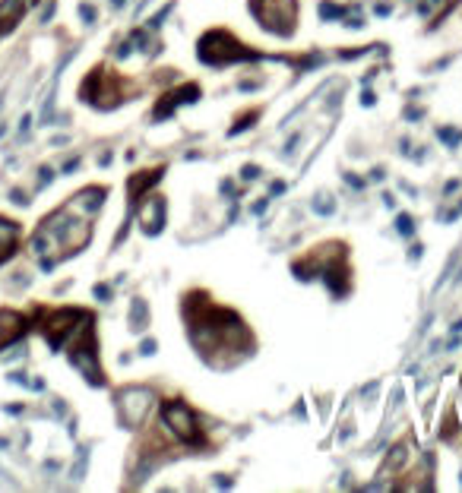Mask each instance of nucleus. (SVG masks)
<instances>
[{"label":"nucleus","instance_id":"f257e3e1","mask_svg":"<svg viewBox=\"0 0 462 493\" xmlns=\"http://www.w3.org/2000/svg\"><path fill=\"white\" fill-rule=\"evenodd\" d=\"M133 92H136V86H133L130 79H124L120 73L105 70V67H95L92 73L86 76V82L79 86V98L95 105V107H114V105L130 98Z\"/></svg>","mask_w":462,"mask_h":493},{"label":"nucleus","instance_id":"f03ea898","mask_svg":"<svg viewBox=\"0 0 462 493\" xmlns=\"http://www.w3.org/2000/svg\"><path fill=\"white\" fill-rule=\"evenodd\" d=\"M162 427L171 433L174 442H184V446H193V449H203L209 446V436L203 430L200 417L181 402V398H168L162 405Z\"/></svg>","mask_w":462,"mask_h":493},{"label":"nucleus","instance_id":"7ed1b4c3","mask_svg":"<svg viewBox=\"0 0 462 493\" xmlns=\"http://www.w3.org/2000/svg\"><path fill=\"white\" fill-rule=\"evenodd\" d=\"M250 57H257V51L240 44L238 38L225 29H212L200 38V60L209 63V67H225V63L250 60Z\"/></svg>","mask_w":462,"mask_h":493},{"label":"nucleus","instance_id":"20e7f679","mask_svg":"<svg viewBox=\"0 0 462 493\" xmlns=\"http://www.w3.org/2000/svg\"><path fill=\"white\" fill-rule=\"evenodd\" d=\"M70 364H73L92 386L105 383V376H101V367H98V345H95L92 316H89V320L73 332V338H70Z\"/></svg>","mask_w":462,"mask_h":493},{"label":"nucleus","instance_id":"39448f33","mask_svg":"<svg viewBox=\"0 0 462 493\" xmlns=\"http://www.w3.org/2000/svg\"><path fill=\"white\" fill-rule=\"evenodd\" d=\"M250 13L259 19L266 32L272 35H295L297 29V4L295 0H250Z\"/></svg>","mask_w":462,"mask_h":493},{"label":"nucleus","instance_id":"423d86ee","mask_svg":"<svg viewBox=\"0 0 462 493\" xmlns=\"http://www.w3.org/2000/svg\"><path fill=\"white\" fill-rule=\"evenodd\" d=\"M89 316H92V313H86V310H70V307L48 313V320H44V326H41L48 345L54 348V351H60V348L73 338V332L89 320Z\"/></svg>","mask_w":462,"mask_h":493},{"label":"nucleus","instance_id":"0eeeda50","mask_svg":"<svg viewBox=\"0 0 462 493\" xmlns=\"http://www.w3.org/2000/svg\"><path fill=\"white\" fill-rule=\"evenodd\" d=\"M152 395L146 389H124L120 392V417H124L127 427H136V423H143V414L146 408H149Z\"/></svg>","mask_w":462,"mask_h":493},{"label":"nucleus","instance_id":"6e6552de","mask_svg":"<svg viewBox=\"0 0 462 493\" xmlns=\"http://www.w3.org/2000/svg\"><path fill=\"white\" fill-rule=\"evenodd\" d=\"M25 326H29V320H25L23 313H16V310H0V348L13 345V341L25 332Z\"/></svg>","mask_w":462,"mask_h":493},{"label":"nucleus","instance_id":"1a4fd4ad","mask_svg":"<svg viewBox=\"0 0 462 493\" xmlns=\"http://www.w3.org/2000/svg\"><path fill=\"white\" fill-rule=\"evenodd\" d=\"M139 221H143L146 234H158V228H162V221H165V199L162 196H155V193L149 196V202L139 209Z\"/></svg>","mask_w":462,"mask_h":493},{"label":"nucleus","instance_id":"9d476101","mask_svg":"<svg viewBox=\"0 0 462 493\" xmlns=\"http://www.w3.org/2000/svg\"><path fill=\"white\" fill-rule=\"evenodd\" d=\"M25 13V0H0V38H6Z\"/></svg>","mask_w":462,"mask_h":493},{"label":"nucleus","instance_id":"9b49d317","mask_svg":"<svg viewBox=\"0 0 462 493\" xmlns=\"http://www.w3.org/2000/svg\"><path fill=\"white\" fill-rule=\"evenodd\" d=\"M19 225L13 218H0V263H6V259L16 253L19 246Z\"/></svg>","mask_w":462,"mask_h":493},{"label":"nucleus","instance_id":"f8f14e48","mask_svg":"<svg viewBox=\"0 0 462 493\" xmlns=\"http://www.w3.org/2000/svg\"><path fill=\"white\" fill-rule=\"evenodd\" d=\"M162 174H165V168H152V171H139L136 177H130V202H139L143 190H149Z\"/></svg>","mask_w":462,"mask_h":493},{"label":"nucleus","instance_id":"ddd939ff","mask_svg":"<svg viewBox=\"0 0 462 493\" xmlns=\"http://www.w3.org/2000/svg\"><path fill=\"white\" fill-rule=\"evenodd\" d=\"M79 13H82V16H86V19H95V10H92V6H86V4L79 6Z\"/></svg>","mask_w":462,"mask_h":493},{"label":"nucleus","instance_id":"4468645a","mask_svg":"<svg viewBox=\"0 0 462 493\" xmlns=\"http://www.w3.org/2000/svg\"><path fill=\"white\" fill-rule=\"evenodd\" d=\"M111 294V291H108V284H98V288H95V297H108Z\"/></svg>","mask_w":462,"mask_h":493}]
</instances>
